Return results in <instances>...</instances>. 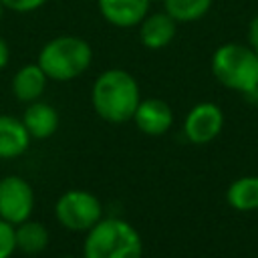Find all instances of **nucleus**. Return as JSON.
<instances>
[{
    "instance_id": "nucleus-10",
    "label": "nucleus",
    "mask_w": 258,
    "mask_h": 258,
    "mask_svg": "<svg viewBox=\"0 0 258 258\" xmlns=\"http://www.w3.org/2000/svg\"><path fill=\"white\" fill-rule=\"evenodd\" d=\"M139 42L149 50H159L171 44L177 34V22L163 10V12H149L139 24Z\"/></svg>"
},
{
    "instance_id": "nucleus-5",
    "label": "nucleus",
    "mask_w": 258,
    "mask_h": 258,
    "mask_svg": "<svg viewBox=\"0 0 258 258\" xmlns=\"http://www.w3.org/2000/svg\"><path fill=\"white\" fill-rule=\"evenodd\" d=\"M54 216L64 230L89 232L103 218V206L87 189H69L56 200Z\"/></svg>"
},
{
    "instance_id": "nucleus-14",
    "label": "nucleus",
    "mask_w": 258,
    "mask_h": 258,
    "mask_svg": "<svg viewBox=\"0 0 258 258\" xmlns=\"http://www.w3.org/2000/svg\"><path fill=\"white\" fill-rule=\"evenodd\" d=\"M16 234V250L24 254H38L48 246V230L42 222L24 220L14 226Z\"/></svg>"
},
{
    "instance_id": "nucleus-8",
    "label": "nucleus",
    "mask_w": 258,
    "mask_h": 258,
    "mask_svg": "<svg viewBox=\"0 0 258 258\" xmlns=\"http://www.w3.org/2000/svg\"><path fill=\"white\" fill-rule=\"evenodd\" d=\"M133 121L141 133L157 137V135H163L169 131V127L173 123V111L161 99H155V97L141 99L133 113Z\"/></svg>"
},
{
    "instance_id": "nucleus-12",
    "label": "nucleus",
    "mask_w": 258,
    "mask_h": 258,
    "mask_svg": "<svg viewBox=\"0 0 258 258\" xmlns=\"http://www.w3.org/2000/svg\"><path fill=\"white\" fill-rule=\"evenodd\" d=\"M30 145V133L22 119L12 115H0V159H12L22 155Z\"/></svg>"
},
{
    "instance_id": "nucleus-19",
    "label": "nucleus",
    "mask_w": 258,
    "mask_h": 258,
    "mask_svg": "<svg viewBox=\"0 0 258 258\" xmlns=\"http://www.w3.org/2000/svg\"><path fill=\"white\" fill-rule=\"evenodd\" d=\"M248 46L258 54V16H254L248 24Z\"/></svg>"
},
{
    "instance_id": "nucleus-4",
    "label": "nucleus",
    "mask_w": 258,
    "mask_h": 258,
    "mask_svg": "<svg viewBox=\"0 0 258 258\" xmlns=\"http://www.w3.org/2000/svg\"><path fill=\"white\" fill-rule=\"evenodd\" d=\"M212 73L226 89L252 95L258 91V54L248 44L226 42L212 54Z\"/></svg>"
},
{
    "instance_id": "nucleus-3",
    "label": "nucleus",
    "mask_w": 258,
    "mask_h": 258,
    "mask_svg": "<svg viewBox=\"0 0 258 258\" xmlns=\"http://www.w3.org/2000/svg\"><path fill=\"white\" fill-rule=\"evenodd\" d=\"M143 242L139 232L121 218H101L83 244V258H141Z\"/></svg>"
},
{
    "instance_id": "nucleus-18",
    "label": "nucleus",
    "mask_w": 258,
    "mask_h": 258,
    "mask_svg": "<svg viewBox=\"0 0 258 258\" xmlns=\"http://www.w3.org/2000/svg\"><path fill=\"white\" fill-rule=\"evenodd\" d=\"M48 0H2L4 8L16 14H30L36 12L38 8H42Z\"/></svg>"
},
{
    "instance_id": "nucleus-11",
    "label": "nucleus",
    "mask_w": 258,
    "mask_h": 258,
    "mask_svg": "<svg viewBox=\"0 0 258 258\" xmlns=\"http://www.w3.org/2000/svg\"><path fill=\"white\" fill-rule=\"evenodd\" d=\"M46 83H48V77L38 67V62H28V64L20 67L16 71V75L12 77V93L18 101L28 105L42 97Z\"/></svg>"
},
{
    "instance_id": "nucleus-1",
    "label": "nucleus",
    "mask_w": 258,
    "mask_h": 258,
    "mask_svg": "<svg viewBox=\"0 0 258 258\" xmlns=\"http://www.w3.org/2000/svg\"><path fill=\"white\" fill-rule=\"evenodd\" d=\"M139 101V85L125 69L103 71L91 87V105L95 113L109 123L131 121Z\"/></svg>"
},
{
    "instance_id": "nucleus-2",
    "label": "nucleus",
    "mask_w": 258,
    "mask_h": 258,
    "mask_svg": "<svg viewBox=\"0 0 258 258\" xmlns=\"http://www.w3.org/2000/svg\"><path fill=\"white\" fill-rule=\"evenodd\" d=\"M38 67L48 81L67 83L81 77L93 62L91 44L75 34H60L50 38L38 52Z\"/></svg>"
},
{
    "instance_id": "nucleus-16",
    "label": "nucleus",
    "mask_w": 258,
    "mask_h": 258,
    "mask_svg": "<svg viewBox=\"0 0 258 258\" xmlns=\"http://www.w3.org/2000/svg\"><path fill=\"white\" fill-rule=\"evenodd\" d=\"M214 0H163V10L179 22H196L206 16Z\"/></svg>"
},
{
    "instance_id": "nucleus-15",
    "label": "nucleus",
    "mask_w": 258,
    "mask_h": 258,
    "mask_svg": "<svg viewBox=\"0 0 258 258\" xmlns=\"http://www.w3.org/2000/svg\"><path fill=\"white\" fill-rule=\"evenodd\" d=\"M226 198L234 210H240V212L258 210V177L246 175L236 179L234 183H230Z\"/></svg>"
},
{
    "instance_id": "nucleus-20",
    "label": "nucleus",
    "mask_w": 258,
    "mask_h": 258,
    "mask_svg": "<svg viewBox=\"0 0 258 258\" xmlns=\"http://www.w3.org/2000/svg\"><path fill=\"white\" fill-rule=\"evenodd\" d=\"M8 60H10V48H8V42L0 36V71L6 69Z\"/></svg>"
},
{
    "instance_id": "nucleus-6",
    "label": "nucleus",
    "mask_w": 258,
    "mask_h": 258,
    "mask_svg": "<svg viewBox=\"0 0 258 258\" xmlns=\"http://www.w3.org/2000/svg\"><path fill=\"white\" fill-rule=\"evenodd\" d=\"M34 210L32 185L18 175H6L0 179V218L16 226L30 218Z\"/></svg>"
},
{
    "instance_id": "nucleus-17",
    "label": "nucleus",
    "mask_w": 258,
    "mask_h": 258,
    "mask_svg": "<svg viewBox=\"0 0 258 258\" xmlns=\"http://www.w3.org/2000/svg\"><path fill=\"white\" fill-rule=\"evenodd\" d=\"M16 250L14 226L0 218V258H10Z\"/></svg>"
},
{
    "instance_id": "nucleus-21",
    "label": "nucleus",
    "mask_w": 258,
    "mask_h": 258,
    "mask_svg": "<svg viewBox=\"0 0 258 258\" xmlns=\"http://www.w3.org/2000/svg\"><path fill=\"white\" fill-rule=\"evenodd\" d=\"M4 10H6V8H4V4H2V0H0V22H2V16H4Z\"/></svg>"
},
{
    "instance_id": "nucleus-13",
    "label": "nucleus",
    "mask_w": 258,
    "mask_h": 258,
    "mask_svg": "<svg viewBox=\"0 0 258 258\" xmlns=\"http://www.w3.org/2000/svg\"><path fill=\"white\" fill-rule=\"evenodd\" d=\"M22 123H24L26 131L30 133V137L46 139L58 129V113L52 105L42 103L38 99L34 103H28L24 117H22Z\"/></svg>"
},
{
    "instance_id": "nucleus-9",
    "label": "nucleus",
    "mask_w": 258,
    "mask_h": 258,
    "mask_svg": "<svg viewBox=\"0 0 258 258\" xmlns=\"http://www.w3.org/2000/svg\"><path fill=\"white\" fill-rule=\"evenodd\" d=\"M99 12L115 28H133L147 14L151 0H97Z\"/></svg>"
},
{
    "instance_id": "nucleus-7",
    "label": "nucleus",
    "mask_w": 258,
    "mask_h": 258,
    "mask_svg": "<svg viewBox=\"0 0 258 258\" xmlns=\"http://www.w3.org/2000/svg\"><path fill=\"white\" fill-rule=\"evenodd\" d=\"M222 125H224V113L216 103H198L185 115L183 133L191 143L204 145L218 137Z\"/></svg>"
},
{
    "instance_id": "nucleus-22",
    "label": "nucleus",
    "mask_w": 258,
    "mask_h": 258,
    "mask_svg": "<svg viewBox=\"0 0 258 258\" xmlns=\"http://www.w3.org/2000/svg\"><path fill=\"white\" fill-rule=\"evenodd\" d=\"M60 258H77V256H60Z\"/></svg>"
}]
</instances>
